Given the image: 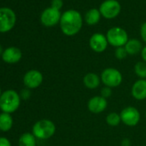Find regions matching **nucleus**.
<instances>
[{
  "label": "nucleus",
  "instance_id": "32",
  "mask_svg": "<svg viewBox=\"0 0 146 146\" xmlns=\"http://www.w3.org/2000/svg\"><path fill=\"white\" fill-rule=\"evenodd\" d=\"M145 119H146V111H145Z\"/></svg>",
  "mask_w": 146,
  "mask_h": 146
},
{
  "label": "nucleus",
  "instance_id": "9",
  "mask_svg": "<svg viewBox=\"0 0 146 146\" xmlns=\"http://www.w3.org/2000/svg\"><path fill=\"white\" fill-rule=\"evenodd\" d=\"M42 82L43 75L38 70H30L25 73L23 77V84L29 90L38 88L41 85Z\"/></svg>",
  "mask_w": 146,
  "mask_h": 146
},
{
  "label": "nucleus",
  "instance_id": "8",
  "mask_svg": "<svg viewBox=\"0 0 146 146\" xmlns=\"http://www.w3.org/2000/svg\"><path fill=\"white\" fill-rule=\"evenodd\" d=\"M100 13L106 19H113L120 13L121 6L117 0H105L100 6Z\"/></svg>",
  "mask_w": 146,
  "mask_h": 146
},
{
  "label": "nucleus",
  "instance_id": "29",
  "mask_svg": "<svg viewBox=\"0 0 146 146\" xmlns=\"http://www.w3.org/2000/svg\"><path fill=\"white\" fill-rule=\"evenodd\" d=\"M140 53H141V57H142L143 61L146 63V46L143 47V49H142Z\"/></svg>",
  "mask_w": 146,
  "mask_h": 146
},
{
  "label": "nucleus",
  "instance_id": "12",
  "mask_svg": "<svg viewBox=\"0 0 146 146\" xmlns=\"http://www.w3.org/2000/svg\"><path fill=\"white\" fill-rule=\"evenodd\" d=\"M87 108L88 110L92 113H102L108 108V100L101 96H95L89 100Z\"/></svg>",
  "mask_w": 146,
  "mask_h": 146
},
{
  "label": "nucleus",
  "instance_id": "26",
  "mask_svg": "<svg viewBox=\"0 0 146 146\" xmlns=\"http://www.w3.org/2000/svg\"><path fill=\"white\" fill-rule=\"evenodd\" d=\"M0 146H11L10 140L5 137H0Z\"/></svg>",
  "mask_w": 146,
  "mask_h": 146
},
{
  "label": "nucleus",
  "instance_id": "16",
  "mask_svg": "<svg viewBox=\"0 0 146 146\" xmlns=\"http://www.w3.org/2000/svg\"><path fill=\"white\" fill-rule=\"evenodd\" d=\"M125 49L126 50L128 55L134 56L141 52L143 49V45L141 41L137 39H130L125 45Z\"/></svg>",
  "mask_w": 146,
  "mask_h": 146
},
{
  "label": "nucleus",
  "instance_id": "20",
  "mask_svg": "<svg viewBox=\"0 0 146 146\" xmlns=\"http://www.w3.org/2000/svg\"><path fill=\"white\" fill-rule=\"evenodd\" d=\"M106 122L109 126L115 127L118 126L121 122V118L119 113L116 112H111L106 116Z\"/></svg>",
  "mask_w": 146,
  "mask_h": 146
},
{
  "label": "nucleus",
  "instance_id": "24",
  "mask_svg": "<svg viewBox=\"0 0 146 146\" xmlns=\"http://www.w3.org/2000/svg\"><path fill=\"white\" fill-rule=\"evenodd\" d=\"M52 8L56 9L58 11H60L63 7V0H52Z\"/></svg>",
  "mask_w": 146,
  "mask_h": 146
},
{
  "label": "nucleus",
  "instance_id": "1",
  "mask_svg": "<svg viewBox=\"0 0 146 146\" xmlns=\"http://www.w3.org/2000/svg\"><path fill=\"white\" fill-rule=\"evenodd\" d=\"M60 29L66 36H74L83 27L82 15L76 10H68L64 11L59 22Z\"/></svg>",
  "mask_w": 146,
  "mask_h": 146
},
{
  "label": "nucleus",
  "instance_id": "3",
  "mask_svg": "<svg viewBox=\"0 0 146 146\" xmlns=\"http://www.w3.org/2000/svg\"><path fill=\"white\" fill-rule=\"evenodd\" d=\"M56 132L55 124L47 119H40L35 123L32 128L34 136L40 140H46L52 137Z\"/></svg>",
  "mask_w": 146,
  "mask_h": 146
},
{
  "label": "nucleus",
  "instance_id": "15",
  "mask_svg": "<svg viewBox=\"0 0 146 146\" xmlns=\"http://www.w3.org/2000/svg\"><path fill=\"white\" fill-rule=\"evenodd\" d=\"M83 83L84 85L89 89V90H96L97 89L102 81H101V77L97 75L96 73L94 72H89L86 75H84L83 78Z\"/></svg>",
  "mask_w": 146,
  "mask_h": 146
},
{
  "label": "nucleus",
  "instance_id": "6",
  "mask_svg": "<svg viewBox=\"0 0 146 146\" xmlns=\"http://www.w3.org/2000/svg\"><path fill=\"white\" fill-rule=\"evenodd\" d=\"M16 15L10 8H0V33H6L13 29Z\"/></svg>",
  "mask_w": 146,
  "mask_h": 146
},
{
  "label": "nucleus",
  "instance_id": "7",
  "mask_svg": "<svg viewBox=\"0 0 146 146\" xmlns=\"http://www.w3.org/2000/svg\"><path fill=\"white\" fill-rule=\"evenodd\" d=\"M119 115L121 118V122L124 123L126 126L130 127H133L138 125L141 119V115L138 109L131 106L123 108Z\"/></svg>",
  "mask_w": 146,
  "mask_h": 146
},
{
  "label": "nucleus",
  "instance_id": "5",
  "mask_svg": "<svg viewBox=\"0 0 146 146\" xmlns=\"http://www.w3.org/2000/svg\"><path fill=\"white\" fill-rule=\"evenodd\" d=\"M108 44L114 47L125 46L128 41V35L126 31L120 27H113L108 29L106 35Z\"/></svg>",
  "mask_w": 146,
  "mask_h": 146
},
{
  "label": "nucleus",
  "instance_id": "14",
  "mask_svg": "<svg viewBox=\"0 0 146 146\" xmlns=\"http://www.w3.org/2000/svg\"><path fill=\"white\" fill-rule=\"evenodd\" d=\"M132 97L137 101L146 99V79H138L131 86V90Z\"/></svg>",
  "mask_w": 146,
  "mask_h": 146
},
{
  "label": "nucleus",
  "instance_id": "11",
  "mask_svg": "<svg viewBox=\"0 0 146 146\" xmlns=\"http://www.w3.org/2000/svg\"><path fill=\"white\" fill-rule=\"evenodd\" d=\"M89 43L91 50L97 53L103 52L107 49L108 45V41L107 40L106 35L101 33H96L92 35Z\"/></svg>",
  "mask_w": 146,
  "mask_h": 146
},
{
  "label": "nucleus",
  "instance_id": "25",
  "mask_svg": "<svg viewBox=\"0 0 146 146\" xmlns=\"http://www.w3.org/2000/svg\"><path fill=\"white\" fill-rule=\"evenodd\" d=\"M140 35L142 40L146 43V23H143L140 29Z\"/></svg>",
  "mask_w": 146,
  "mask_h": 146
},
{
  "label": "nucleus",
  "instance_id": "2",
  "mask_svg": "<svg viewBox=\"0 0 146 146\" xmlns=\"http://www.w3.org/2000/svg\"><path fill=\"white\" fill-rule=\"evenodd\" d=\"M21 104V96L16 90H8L2 93L0 97V109L3 113H12L16 112Z\"/></svg>",
  "mask_w": 146,
  "mask_h": 146
},
{
  "label": "nucleus",
  "instance_id": "19",
  "mask_svg": "<svg viewBox=\"0 0 146 146\" xmlns=\"http://www.w3.org/2000/svg\"><path fill=\"white\" fill-rule=\"evenodd\" d=\"M18 146H36V137L33 133L25 132L20 137Z\"/></svg>",
  "mask_w": 146,
  "mask_h": 146
},
{
  "label": "nucleus",
  "instance_id": "21",
  "mask_svg": "<svg viewBox=\"0 0 146 146\" xmlns=\"http://www.w3.org/2000/svg\"><path fill=\"white\" fill-rule=\"evenodd\" d=\"M134 72L139 79H146V63L139 61L134 65Z\"/></svg>",
  "mask_w": 146,
  "mask_h": 146
},
{
  "label": "nucleus",
  "instance_id": "13",
  "mask_svg": "<svg viewBox=\"0 0 146 146\" xmlns=\"http://www.w3.org/2000/svg\"><path fill=\"white\" fill-rule=\"evenodd\" d=\"M22 57V51L15 46L6 48L2 54V59L7 64H17L21 60Z\"/></svg>",
  "mask_w": 146,
  "mask_h": 146
},
{
  "label": "nucleus",
  "instance_id": "18",
  "mask_svg": "<svg viewBox=\"0 0 146 146\" xmlns=\"http://www.w3.org/2000/svg\"><path fill=\"white\" fill-rule=\"evenodd\" d=\"M13 126V119L11 113H0V131H9Z\"/></svg>",
  "mask_w": 146,
  "mask_h": 146
},
{
  "label": "nucleus",
  "instance_id": "4",
  "mask_svg": "<svg viewBox=\"0 0 146 146\" xmlns=\"http://www.w3.org/2000/svg\"><path fill=\"white\" fill-rule=\"evenodd\" d=\"M101 81L104 86L111 89L116 88L122 84L123 76L121 72L113 67H108L104 69L101 73Z\"/></svg>",
  "mask_w": 146,
  "mask_h": 146
},
{
  "label": "nucleus",
  "instance_id": "27",
  "mask_svg": "<svg viewBox=\"0 0 146 146\" xmlns=\"http://www.w3.org/2000/svg\"><path fill=\"white\" fill-rule=\"evenodd\" d=\"M21 96H22L23 98H24V99L29 98V96H30V92H29V90H23L22 91Z\"/></svg>",
  "mask_w": 146,
  "mask_h": 146
},
{
  "label": "nucleus",
  "instance_id": "10",
  "mask_svg": "<svg viewBox=\"0 0 146 146\" xmlns=\"http://www.w3.org/2000/svg\"><path fill=\"white\" fill-rule=\"evenodd\" d=\"M61 16L60 11L50 7L42 12L40 16V22L46 27H53L60 22Z\"/></svg>",
  "mask_w": 146,
  "mask_h": 146
},
{
  "label": "nucleus",
  "instance_id": "28",
  "mask_svg": "<svg viewBox=\"0 0 146 146\" xmlns=\"http://www.w3.org/2000/svg\"><path fill=\"white\" fill-rule=\"evenodd\" d=\"M131 142L129 138H124L122 141H121V146H131Z\"/></svg>",
  "mask_w": 146,
  "mask_h": 146
},
{
  "label": "nucleus",
  "instance_id": "31",
  "mask_svg": "<svg viewBox=\"0 0 146 146\" xmlns=\"http://www.w3.org/2000/svg\"><path fill=\"white\" fill-rule=\"evenodd\" d=\"M1 95H2V91H1V89H0V97H1Z\"/></svg>",
  "mask_w": 146,
  "mask_h": 146
},
{
  "label": "nucleus",
  "instance_id": "23",
  "mask_svg": "<svg viewBox=\"0 0 146 146\" xmlns=\"http://www.w3.org/2000/svg\"><path fill=\"white\" fill-rule=\"evenodd\" d=\"M113 94V91H112V89L109 88V87H107V86H104L102 90H101V96H102L103 98L107 99L109 98Z\"/></svg>",
  "mask_w": 146,
  "mask_h": 146
},
{
  "label": "nucleus",
  "instance_id": "30",
  "mask_svg": "<svg viewBox=\"0 0 146 146\" xmlns=\"http://www.w3.org/2000/svg\"><path fill=\"white\" fill-rule=\"evenodd\" d=\"M3 52H4V51H3V47H2V46L0 45V55H2L3 54Z\"/></svg>",
  "mask_w": 146,
  "mask_h": 146
},
{
  "label": "nucleus",
  "instance_id": "22",
  "mask_svg": "<svg viewBox=\"0 0 146 146\" xmlns=\"http://www.w3.org/2000/svg\"><path fill=\"white\" fill-rule=\"evenodd\" d=\"M114 55H115V58L117 59H119V60H122L124 58H125L127 57V52L126 50L125 49V46H120V47H117L115 49V52H114Z\"/></svg>",
  "mask_w": 146,
  "mask_h": 146
},
{
  "label": "nucleus",
  "instance_id": "17",
  "mask_svg": "<svg viewBox=\"0 0 146 146\" xmlns=\"http://www.w3.org/2000/svg\"><path fill=\"white\" fill-rule=\"evenodd\" d=\"M101 17H102V15L100 13V11L93 8V9L89 10L86 12V14L84 16V21L88 25L93 26V25L97 24L100 22Z\"/></svg>",
  "mask_w": 146,
  "mask_h": 146
}]
</instances>
